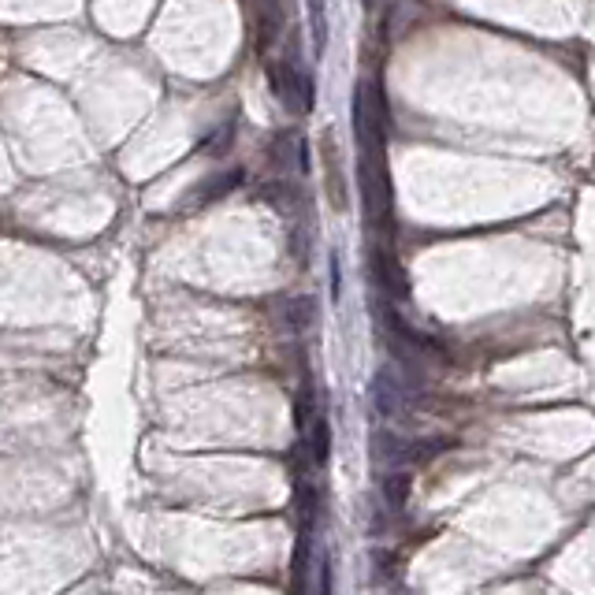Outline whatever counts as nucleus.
Wrapping results in <instances>:
<instances>
[{
	"instance_id": "1",
	"label": "nucleus",
	"mask_w": 595,
	"mask_h": 595,
	"mask_svg": "<svg viewBox=\"0 0 595 595\" xmlns=\"http://www.w3.org/2000/svg\"><path fill=\"white\" fill-rule=\"evenodd\" d=\"M361 198L372 224H391V179H387L384 149H361Z\"/></svg>"
},
{
	"instance_id": "2",
	"label": "nucleus",
	"mask_w": 595,
	"mask_h": 595,
	"mask_svg": "<svg viewBox=\"0 0 595 595\" xmlns=\"http://www.w3.org/2000/svg\"><path fill=\"white\" fill-rule=\"evenodd\" d=\"M354 134L361 149H384L387 134V112H384V90L376 82H361L354 90Z\"/></svg>"
},
{
	"instance_id": "3",
	"label": "nucleus",
	"mask_w": 595,
	"mask_h": 595,
	"mask_svg": "<svg viewBox=\"0 0 595 595\" xmlns=\"http://www.w3.org/2000/svg\"><path fill=\"white\" fill-rule=\"evenodd\" d=\"M268 79H272V90H276L279 105L287 112H294V116L313 112V79H309V71L283 60V64L268 67Z\"/></svg>"
},
{
	"instance_id": "4",
	"label": "nucleus",
	"mask_w": 595,
	"mask_h": 595,
	"mask_svg": "<svg viewBox=\"0 0 595 595\" xmlns=\"http://www.w3.org/2000/svg\"><path fill=\"white\" fill-rule=\"evenodd\" d=\"M372 279H376V287L391 298H410V276H406V268L398 265L395 253L387 250H372Z\"/></svg>"
},
{
	"instance_id": "5",
	"label": "nucleus",
	"mask_w": 595,
	"mask_h": 595,
	"mask_svg": "<svg viewBox=\"0 0 595 595\" xmlns=\"http://www.w3.org/2000/svg\"><path fill=\"white\" fill-rule=\"evenodd\" d=\"M238 183H242V168H227V172H216V175H209L201 186H194L186 201H190V205H212V201L227 198Z\"/></svg>"
},
{
	"instance_id": "6",
	"label": "nucleus",
	"mask_w": 595,
	"mask_h": 595,
	"mask_svg": "<svg viewBox=\"0 0 595 595\" xmlns=\"http://www.w3.org/2000/svg\"><path fill=\"white\" fill-rule=\"evenodd\" d=\"M324 172H328V198L331 205L343 212L346 209V186H343V168H339V149L331 142V134H324Z\"/></svg>"
},
{
	"instance_id": "7",
	"label": "nucleus",
	"mask_w": 595,
	"mask_h": 595,
	"mask_svg": "<svg viewBox=\"0 0 595 595\" xmlns=\"http://www.w3.org/2000/svg\"><path fill=\"white\" fill-rule=\"evenodd\" d=\"M372 406H376L380 417H395L398 406H402V391H398L391 372H380V376L372 380Z\"/></svg>"
},
{
	"instance_id": "8",
	"label": "nucleus",
	"mask_w": 595,
	"mask_h": 595,
	"mask_svg": "<svg viewBox=\"0 0 595 595\" xmlns=\"http://www.w3.org/2000/svg\"><path fill=\"white\" fill-rule=\"evenodd\" d=\"M317 320V302L309 294H298V298H287L283 305V324L291 331H305L309 324Z\"/></svg>"
},
{
	"instance_id": "9",
	"label": "nucleus",
	"mask_w": 595,
	"mask_h": 595,
	"mask_svg": "<svg viewBox=\"0 0 595 595\" xmlns=\"http://www.w3.org/2000/svg\"><path fill=\"white\" fill-rule=\"evenodd\" d=\"M309 454H313V462L324 465L331 454V428L324 417H313V428H309Z\"/></svg>"
},
{
	"instance_id": "10",
	"label": "nucleus",
	"mask_w": 595,
	"mask_h": 595,
	"mask_svg": "<svg viewBox=\"0 0 595 595\" xmlns=\"http://www.w3.org/2000/svg\"><path fill=\"white\" fill-rule=\"evenodd\" d=\"M410 476L406 473H391V476H384V499H387V506L391 510H402V506L410 503Z\"/></svg>"
},
{
	"instance_id": "11",
	"label": "nucleus",
	"mask_w": 595,
	"mask_h": 595,
	"mask_svg": "<svg viewBox=\"0 0 595 595\" xmlns=\"http://www.w3.org/2000/svg\"><path fill=\"white\" fill-rule=\"evenodd\" d=\"M276 34H279V4L276 0H265V8H261V34H257V45L268 49Z\"/></svg>"
},
{
	"instance_id": "12",
	"label": "nucleus",
	"mask_w": 595,
	"mask_h": 595,
	"mask_svg": "<svg viewBox=\"0 0 595 595\" xmlns=\"http://www.w3.org/2000/svg\"><path fill=\"white\" fill-rule=\"evenodd\" d=\"M309 27H313V45H317V56L324 53L328 45V19H324V0H309Z\"/></svg>"
},
{
	"instance_id": "13",
	"label": "nucleus",
	"mask_w": 595,
	"mask_h": 595,
	"mask_svg": "<svg viewBox=\"0 0 595 595\" xmlns=\"http://www.w3.org/2000/svg\"><path fill=\"white\" fill-rule=\"evenodd\" d=\"M320 595H331V558H320Z\"/></svg>"
}]
</instances>
